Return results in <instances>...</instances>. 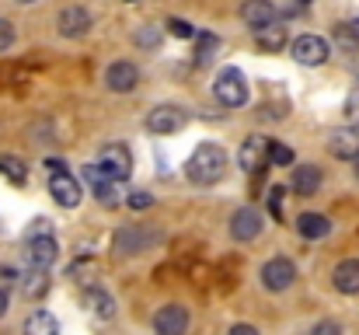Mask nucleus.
Segmentation results:
<instances>
[{
    "label": "nucleus",
    "mask_w": 359,
    "mask_h": 335,
    "mask_svg": "<svg viewBox=\"0 0 359 335\" xmlns=\"http://www.w3.org/2000/svg\"><path fill=\"white\" fill-rule=\"evenodd\" d=\"M185 175L196 185H217L227 175V150L217 143H203L192 150V157L185 161Z\"/></svg>",
    "instance_id": "nucleus-1"
},
{
    "label": "nucleus",
    "mask_w": 359,
    "mask_h": 335,
    "mask_svg": "<svg viewBox=\"0 0 359 335\" xmlns=\"http://www.w3.org/2000/svg\"><path fill=\"white\" fill-rule=\"evenodd\" d=\"M213 95H217V102L224 109H241L248 102V81H244V74H241L238 67H224L217 74V81H213Z\"/></svg>",
    "instance_id": "nucleus-2"
},
{
    "label": "nucleus",
    "mask_w": 359,
    "mask_h": 335,
    "mask_svg": "<svg viewBox=\"0 0 359 335\" xmlns=\"http://www.w3.org/2000/svg\"><path fill=\"white\" fill-rule=\"evenodd\" d=\"M157 241H161V230L143 227V223H126V227H119V234H116V251L119 255H140V251H147Z\"/></svg>",
    "instance_id": "nucleus-3"
},
{
    "label": "nucleus",
    "mask_w": 359,
    "mask_h": 335,
    "mask_svg": "<svg viewBox=\"0 0 359 335\" xmlns=\"http://www.w3.org/2000/svg\"><path fill=\"white\" fill-rule=\"evenodd\" d=\"M98 164H102V171H105V178H112V182H129V175H133V154H129V147H122V143H105L102 147V154H98Z\"/></svg>",
    "instance_id": "nucleus-4"
},
{
    "label": "nucleus",
    "mask_w": 359,
    "mask_h": 335,
    "mask_svg": "<svg viewBox=\"0 0 359 335\" xmlns=\"http://www.w3.org/2000/svg\"><path fill=\"white\" fill-rule=\"evenodd\" d=\"M293 280H297V265H293L290 258H283V255H279V258H269V262L262 265V287L272 290V294L290 290Z\"/></svg>",
    "instance_id": "nucleus-5"
},
{
    "label": "nucleus",
    "mask_w": 359,
    "mask_h": 335,
    "mask_svg": "<svg viewBox=\"0 0 359 335\" xmlns=\"http://www.w3.org/2000/svg\"><path fill=\"white\" fill-rule=\"evenodd\" d=\"M185 122H189V115H185V109H178V105H157L154 112H147V129L157 133V136L178 133Z\"/></svg>",
    "instance_id": "nucleus-6"
},
{
    "label": "nucleus",
    "mask_w": 359,
    "mask_h": 335,
    "mask_svg": "<svg viewBox=\"0 0 359 335\" xmlns=\"http://www.w3.org/2000/svg\"><path fill=\"white\" fill-rule=\"evenodd\" d=\"M56 25H60V35H67V39H81V35H88V32H91L95 18H91V11H88V7L70 4V7H63V11H60Z\"/></svg>",
    "instance_id": "nucleus-7"
},
{
    "label": "nucleus",
    "mask_w": 359,
    "mask_h": 335,
    "mask_svg": "<svg viewBox=\"0 0 359 335\" xmlns=\"http://www.w3.org/2000/svg\"><path fill=\"white\" fill-rule=\"evenodd\" d=\"M293 60L304 67H321L328 60V42L321 35H300L293 42Z\"/></svg>",
    "instance_id": "nucleus-8"
},
{
    "label": "nucleus",
    "mask_w": 359,
    "mask_h": 335,
    "mask_svg": "<svg viewBox=\"0 0 359 335\" xmlns=\"http://www.w3.org/2000/svg\"><path fill=\"white\" fill-rule=\"evenodd\" d=\"M49 196L63 210H74L81 203V185H77V178L70 171H56V175H49Z\"/></svg>",
    "instance_id": "nucleus-9"
},
{
    "label": "nucleus",
    "mask_w": 359,
    "mask_h": 335,
    "mask_svg": "<svg viewBox=\"0 0 359 335\" xmlns=\"http://www.w3.org/2000/svg\"><path fill=\"white\" fill-rule=\"evenodd\" d=\"M154 329H157V335H185L189 332V311L182 304H164L154 315Z\"/></svg>",
    "instance_id": "nucleus-10"
},
{
    "label": "nucleus",
    "mask_w": 359,
    "mask_h": 335,
    "mask_svg": "<svg viewBox=\"0 0 359 335\" xmlns=\"http://www.w3.org/2000/svg\"><path fill=\"white\" fill-rule=\"evenodd\" d=\"M262 227H265V221H262V214L255 206H241L231 217V237L234 241H255L262 234Z\"/></svg>",
    "instance_id": "nucleus-11"
},
{
    "label": "nucleus",
    "mask_w": 359,
    "mask_h": 335,
    "mask_svg": "<svg viewBox=\"0 0 359 335\" xmlns=\"http://www.w3.org/2000/svg\"><path fill=\"white\" fill-rule=\"evenodd\" d=\"M290 189H293V196H300V199L314 196V192L321 189V168H314V164H300V168H293V175H290Z\"/></svg>",
    "instance_id": "nucleus-12"
},
{
    "label": "nucleus",
    "mask_w": 359,
    "mask_h": 335,
    "mask_svg": "<svg viewBox=\"0 0 359 335\" xmlns=\"http://www.w3.org/2000/svg\"><path fill=\"white\" fill-rule=\"evenodd\" d=\"M56 251H60V244H56L53 234L32 237V241H28V265H35V269H49V265L56 262Z\"/></svg>",
    "instance_id": "nucleus-13"
},
{
    "label": "nucleus",
    "mask_w": 359,
    "mask_h": 335,
    "mask_svg": "<svg viewBox=\"0 0 359 335\" xmlns=\"http://www.w3.org/2000/svg\"><path fill=\"white\" fill-rule=\"evenodd\" d=\"M238 161L244 171H258V168L269 161V140H265V136H248V140L241 143Z\"/></svg>",
    "instance_id": "nucleus-14"
},
{
    "label": "nucleus",
    "mask_w": 359,
    "mask_h": 335,
    "mask_svg": "<svg viewBox=\"0 0 359 335\" xmlns=\"http://www.w3.org/2000/svg\"><path fill=\"white\" fill-rule=\"evenodd\" d=\"M105 84L112 88V91H119V95H129L136 84H140V70L133 67V63H112L109 67V74H105Z\"/></svg>",
    "instance_id": "nucleus-15"
},
{
    "label": "nucleus",
    "mask_w": 359,
    "mask_h": 335,
    "mask_svg": "<svg viewBox=\"0 0 359 335\" xmlns=\"http://www.w3.org/2000/svg\"><path fill=\"white\" fill-rule=\"evenodd\" d=\"M241 18H244V25H251L258 32V28L276 21V7H272V0H244L241 4Z\"/></svg>",
    "instance_id": "nucleus-16"
},
{
    "label": "nucleus",
    "mask_w": 359,
    "mask_h": 335,
    "mask_svg": "<svg viewBox=\"0 0 359 335\" xmlns=\"http://www.w3.org/2000/svg\"><path fill=\"white\" fill-rule=\"evenodd\" d=\"M286 39H290V28L279 25V21H272V25H265V28L255 32V42H258L262 53H279V49H286Z\"/></svg>",
    "instance_id": "nucleus-17"
},
{
    "label": "nucleus",
    "mask_w": 359,
    "mask_h": 335,
    "mask_svg": "<svg viewBox=\"0 0 359 335\" xmlns=\"http://www.w3.org/2000/svg\"><path fill=\"white\" fill-rule=\"evenodd\" d=\"M328 150H332V157H339V161H353V157L359 154L356 129H339V133H332V140H328Z\"/></svg>",
    "instance_id": "nucleus-18"
},
{
    "label": "nucleus",
    "mask_w": 359,
    "mask_h": 335,
    "mask_svg": "<svg viewBox=\"0 0 359 335\" xmlns=\"http://www.w3.org/2000/svg\"><path fill=\"white\" fill-rule=\"evenodd\" d=\"M332 280H335V290L339 294H359V262L356 258L339 262L335 272H332Z\"/></svg>",
    "instance_id": "nucleus-19"
},
{
    "label": "nucleus",
    "mask_w": 359,
    "mask_h": 335,
    "mask_svg": "<svg viewBox=\"0 0 359 335\" xmlns=\"http://www.w3.org/2000/svg\"><path fill=\"white\" fill-rule=\"evenodd\" d=\"M328 230H332V221L321 217V214H304L297 221V234L307 237V241H321V237H328Z\"/></svg>",
    "instance_id": "nucleus-20"
},
{
    "label": "nucleus",
    "mask_w": 359,
    "mask_h": 335,
    "mask_svg": "<svg viewBox=\"0 0 359 335\" xmlns=\"http://www.w3.org/2000/svg\"><path fill=\"white\" fill-rule=\"evenodd\" d=\"M25 335H60V322L49 311H32L25 322Z\"/></svg>",
    "instance_id": "nucleus-21"
},
{
    "label": "nucleus",
    "mask_w": 359,
    "mask_h": 335,
    "mask_svg": "<svg viewBox=\"0 0 359 335\" xmlns=\"http://www.w3.org/2000/svg\"><path fill=\"white\" fill-rule=\"evenodd\" d=\"M88 308H91L98 318H105V322L116 318V301H112L105 290H91V294H88Z\"/></svg>",
    "instance_id": "nucleus-22"
},
{
    "label": "nucleus",
    "mask_w": 359,
    "mask_h": 335,
    "mask_svg": "<svg viewBox=\"0 0 359 335\" xmlns=\"http://www.w3.org/2000/svg\"><path fill=\"white\" fill-rule=\"evenodd\" d=\"M0 175H4V178H11L14 185H21V182L28 178V168H25V161H21V157L4 154V157H0Z\"/></svg>",
    "instance_id": "nucleus-23"
},
{
    "label": "nucleus",
    "mask_w": 359,
    "mask_h": 335,
    "mask_svg": "<svg viewBox=\"0 0 359 335\" xmlns=\"http://www.w3.org/2000/svg\"><path fill=\"white\" fill-rule=\"evenodd\" d=\"M217 49H220V39H217V35H210V32H203V35H199V42H196V63H199V67H206V63L217 56Z\"/></svg>",
    "instance_id": "nucleus-24"
},
{
    "label": "nucleus",
    "mask_w": 359,
    "mask_h": 335,
    "mask_svg": "<svg viewBox=\"0 0 359 335\" xmlns=\"http://www.w3.org/2000/svg\"><path fill=\"white\" fill-rule=\"evenodd\" d=\"M49 290V276H46V269H35L32 265V272L25 276V297H42Z\"/></svg>",
    "instance_id": "nucleus-25"
},
{
    "label": "nucleus",
    "mask_w": 359,
    "mask_h": 335,
    "mask_svg": "<svg viewBox=\"0 0 359 335\" xmlns=\"http://www.w3.org/2000/svg\"><path fill=\"white\" fill-rule=\"evenodd\" d=\"M91 192L98 196V203H102L105 210H116V206L122 203V196H119V182H102V185H95Z\"/></svg>",
    "instance_id": "nucleus-26"
},
{
    "label": "nucleus",
    "mask_w": 359,
    "mask_h": 335,
    "mask_svg": "<svg viewBox=\"0 0 359 335\" xmlns=\"http://www.w3.org/2000/svg\"><path fill=\"white\" fill-rule=\"evenodd\" d=\"M133 42H136L140 49H150V53H154V49L161 46V32H157L154 25H140L136 35H133Z\"/></svg>",
    "instance_id": "nucleus-27"
},
{
    "label": "nucleus",
    "mask_w": 359,
    "mask_h": 335,
    "mask_svg": "<svg viewBox=\"0 0 359 335\" xmlns=\"http://www.w3.org/2000/svg\"><path fill=\"white\" fill-rule=\"evenodd\" d=\"M269 164H276V168L293 164V147H286L279 140H269Z\"/></svg>",
    "instance_id": "nucleus-28"
},
{
    "label": "nucleus",
    "mask_w": 359,
    "mask_h": 335,
    "mask_svg": "<svg viewBox=\"0 0 359 335\" xmlns=\"http://www.w3.org/2000/svg\"><path fill=\"white\" fill-rule=\"evenodd\" d=\"M335 39H339L342 49L359 53V25H339V28H335Z\"/></svg>",
    "instance_id": "nucleus-29"
},
{
    "label": "nucleus",
    "mask_w": 359,
    "mask_h": 335,
    "mask_svg": "<svg viewBox=\"0 0 359 335\" xmlns=\"http://www.w3.org/2000/svg\"><path fill=\"white\" fill-rule=\"evenodd\" d=\"M283 199H286V189H279V185H276V189L269 192V210H272V217H276V221H283Z\"/></svg>",
    "instance_id": "nucleus-30"
},
{
    "label": "nucleus",
    "mask_w": 359,
    "mask_h": 335,
    "mask_svg": "<svg viewBox=\"0 0 359 335\" xmlns=\"http://www.w3.org/2000/svg\"><path fill=\"white\" fill-rule=\"evenodd\" d=\"M346 119H349V126H353V129H359V88L346 98Z\"/></svg>",
    "instance_id": "nucleus-31"
},
{
    "label": "nucleus",
    "mask_w": 359,
    "mask_h": 335,
    "mask_svg": "<svg viewBox=\"0 0 359 335\" xmlns=\"http://www.w3.org/2000/svg\"><path fill=\"white\" fill-rule=\"evenodd\" d=\"M133 210H147V206H154V196L150 192H143V189H136V192H129V199H126Z\"/></svg>",
    "instance_id": "nucleus-32"
},
{
    "label": "nucleus",
    "mask_w": 359,
    "mask_h": 335,
    "mask_svg": "<svg viewBox=\"0 0 359 335\" xmlns=\"http://www.w3.org/2000/svg\"><path fill=\"white\" fill-rule=\"evenodd\" d=\"M168 32L178 35V39H192V25L182 21V18H171V21H168Z\"/></svg>",
    "instance_id": "nucleus-33"
},
{
    "label": "nucleus",
    "mask_w": 359,
    "mask_h": 335,
    "mask_svg": "<svg viewBox=\"0 0 359 335\" xmlns=\"http://www.w3.org/2000/svg\"><path fill=\"white\" fill-rule=\"evenodd\" d=\"M42 234H49V221H46V217H39V221L25 230V241H32V237H42Z\"/></svg>",
    "instance_id": "nucleus-34"
},
{
    "label": "nucleus",
    "mask_w": 359,
    "mask_h": 335,
    "mask_svg": "<svg viewBox=\"0 0 359 335\" xmlns=\"http://www.w3.org/2000/svg\"><path fill=\"white\" fill-rule=\"evenodd\" d=\"M11 42H14V25H11V21H0V53H4Z\"/></svg>",
    "instance_id": "nucleus-35"
},
{
    "label": "nucleus",
    "mask_w": 359,
    "mask_h": 335,
    "mask_svg": "<svg viewBox=\"0 0 359 335\" xmlns=\"http://www.w3.org/2000/svg\"><path fill=\"white\" fill-rule=\"evenodd\" d=\"M311 335H342V325H335V322H318Z\"/></svg>",
    "instance_id": "nucleus-36"
},
{
    "label": "nucleus",
    "mask_w": 359,
    "mask_h": 335,
    "mask_svg": "<svg viewBox=\"0 0 359 335\" xmlns=\"http://www.w3.org/2000/svg\"><path fill=\"white\" fill-rule=\"evenodd\" d=\"M227 335H258V329H251V325H231Z\"/></svg>",
    "instance_id": "nucleus-37"
},
{
    "label": "nucleus",
    "mask_w": 359,
    "mask_h": 335,
    "mask_svg": "<svg viewBox=\"0 0 359 335\" xmlns=\"http://www.w3.org/2000/svg\"><path fill=\"white\" fill-rule=\"evenodd\" d=\"M46 168H49V175H56V171H67V164H63V161H46Z\"/></svg>",
    "instance_id": "nucleus-38"
},
{
    "label": "nucleus",
    "mask_w": 359,
    "mask_h": 335,
    "mask_svg": "<svg viewBox=\"0 0 359 335\" xmlns=\"http://www.w3.org/2000/svg\"><path fill=\"white\" fill-rule=\"evenodd\" d=\"M4 315H7V294L0 290V318H4Z\"/></svg>",
    "instance_id": "nucleus-39"
},
{
    "label": "nucleus",
    "mask_w": 359,
    "mask_h": 335,
    "mask_svg": "<svg viewBox=\"0 0 359 335\" xmlns=\"http://www.w3.org/2000/svg\"><path fill=\"white\" fill-rule=\"evenodd\" d=\"M353 171H356V178H359V154L353 157Z\"/></svg>",
    "instance_id": "nucleus-40"
},
{
    "label": "nucleus",
    "mask_w": 359,
    "mask_h": 335,
    "mask_svg": "<svg viewBox=\"0 0 359 335\" xmlns=\"http://www.w3.org/2000/svg\"><path fill=\"white\" fill-rule=\"evenodd\" d=\"M18 4H35V0H18Z\"/></svg>",
    "instance_id": "nucleus-41"
},
{
    "label": "nucleus",
    "mask_w": 359,
    "mask_h": 335,
    "mask_svg": "<svg viewBox=\"0 0 359 335\" xmlns=\"http://www.w3.org/2000/svg\"><path fill=\"white\" fill-rule=\"evenodd\" d=\"M126 4H133V0H126Z\"/></svg>",
    "instance_id": "nucleus-42"
}]
</instances>
